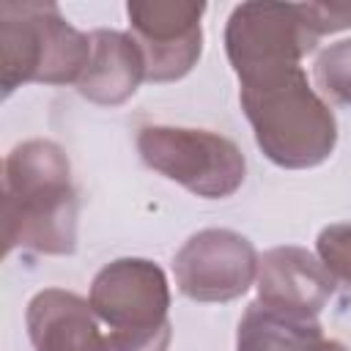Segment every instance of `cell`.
Masks as SVG:
<instances>
[{"label": "cell", "mask_w": 351, "mask_h": 351, "mask_svg": "<svg viewBox=\"0 0 351 351\" xmlns=\"http://www.w3.org/2000/svg\"><path fill=\"white\" fill-rule=\"evenodd\" d=\"M302 14L315 38L351 27V3H302Z\"/></svg>", "instance_id": "15"}, {"label": "cell", "mask_w": 351, "mask_h": 351, "mask_svg": "<svg viewBox=\"0 0 351 351\" xmlns=\"http://www.w3.org/2000/svg\"><path fill=\"white\" fill-rule=\"evenodd\" d=\"M318 258L337 282L351 288V222H335L318 233Z\"/></svg>", "instance_id": "14"}, {"label": "cell", "mask_w": 351, "mask_h": 351, "mask_svg": "<svg viewBox=\"0 0 351 351\" xmlns=\"http://www.w3.org/2000/svg\"><path fill=\"white\" fill-rule=\"evenodd\" d=\"M337 280L318 255L304 247H274L258 263V302L315 315L326 307Z\"/></svg>", "instance_id": "9"}, {"label": "cell", "mask_w": 351, "mask_h": 351, "mask_svg": "<svg viewBox=\"0 0 351 351\" xmlns=\"http://www.w3.org/2000/svg\"><path fill=\"white\" fill-rule=\"evenodd\" d=\"M313 77L332 101L351 104V38L321 49L313 63Z\"/></svg>", "instance_id": "13"}, {"label": "cell", "mask_w": 351, "mask_h": 351, "mask_svg": "<svg viewBox=\"0 0 351 351\" xmlns=\"http://www.w3.org/2000/svg\"><path fill=\"white\" fill-rule=\"evenodd\" d=\"M307 351H348L343 343H337V340H326V337H321L318 343H313Z\"/></svg>", "instance_id": "16"}, {"label": "cell", "mask_w": 351, "mask_h": 351, "mask_svg": "<svg viewBox=\"0 0 351 351\" xmlns=\"http://www.w3.org/2000/svg\"><path fill=\"white\" fill-rule=\"evenodd\" d=\"M126 14L132 36L145 55L148 82H176L195 69L203 52V3L132 0Z\"/></svg>", "instance_id": "8"}, {"label": "cell", "mask_w": 351, "mask_h": 351, "mask_svg": "<svg viewBox=\"0 0 351 351\" xmlns=\"http://www.w3.org/2000/svg\"><path fill=\"white\" fill-rule=\"evenodd\" d=\"M239 101L258 148L277 167L307 170L326 162L337 145V121L310 88L299 60L239 74Z\"/></svg>", "instance_id": "1"}, {"label": "cell", "mask_w": 351, "mask_h": 351, "mask_svg": "<svg viewBox=\"0 0 351 351\" xmlns=\"http://www.w3.org/2000/svg\"><path fill=\"white\" fill-rule=\"evenodd\" d=\"M145 77V55L132 33L107 27L90 33V60L77 82L80 96L93 104L115 107L132 99Z\"/></svg>", "instance_id": "11"}, {"label": "cell", "mask_w": 351, "mask_h": 351, "mask_svg": "<svg viewBox=\"0 0 351 351\" xmlns=\"http://www.w3.org/2000/svg\"><path fill=\"white\" fill-rule=\"evenodd\" d=\"M90 310L110 326L107 351H167L170 285L148 258H118L101 266L90 282Z\"/></svg>", "instance_id": "4"}, {"label": "cell", "mask_w": 351, "mask_h": 351, "mask_svg": "<svg viewBox=\"0 0 351 351\" xmlns=\"http://www.w3.org/2000/svg\"><path fill=\"white\" fill-rule=\"evenodd\" d=\"M3 181L5 255L16 247L71 255L77 250V192L66 151L52 140H25L5 156Z\"/></svg>", "instance_id": "2"}, {"label": "cell", "mask_w": 351, "mask_h": 351, "mask_svg": "<svg viewBox=\"0 0 351 351\" xmlns=\"http://www.w3.org/2000/svg\"><path fill=\"white\" fill-rule=\"evenodd\" d=\"M315 44L318 38L307 27L302 3H241L230 11L225 27V52L236 77L282 60L302 63Z\"/></svg>", "instance_id": "6"}, {"label": "cell", "mask_w": 351, "mask_h": 351, "mask_svg": "<svg viewBox=\"0 0 351 351\" xmlns=\"http://www.w3.org/2000/svg\"><path fill=\"white\" fill-rule=\"evenodd\" d=\"M321 337L315 315L252 302L239 321L236 351H307Z\"/></svg>", "instance_id": "12"}, {"label": "cell", "mask_w": 351, "mask_h": 351, "mask_svg": "<svg viewBox=\"0 0 351 351\" xmlns=\"http://www.w3.org/2000/svg\"><path fill=\"white\" fill-rule=\"evenodd\" d=\"M90 60V33L77 30L55 3L0 5V85H77Z\"/></svg>", "instance_id": "3"}, {"label": "cell", "mask_w": 351, "mask_h": 351, "mask_svg": "<svg viewBox=\"0 0 351 351\" xmlns=\"http://www.w3.org/2000/svg\"><path fill=\"white\" fill-rule=\"evenodd\" d=\"M137 151L151 170L206 200L230 197L247 176V162L239 145L208 129L165 123L143 126L137 132Z\"/></svg>", "instance_id": "5"}, {"label": "cell", "mask_w": 351, "mask_h": 351, "mask_svg": "<svg viewBox=\"0 0 351 351\" xmlns=\"http://www.w3.org/2000/svg\"><path fill=\"white\" fill-rule=\"evenodd\" d=\"M25 326L36 351H107L90 302L63 288L38 291L27 302Z\"/></svg>", "instance_id": "10"}, {"label": "cell", "mask_w": 351, "mask_h": 351, "mask_svg": "<svg viewBox=\"0 0 351 351\" xmlns=\"http://www.w3.org/2000/svg\"><path fill=\"white\" fill-rule=\"evenodd\" d=\"M252 241L228 228L192 233L173 258L176 285L192 302H230L247 293L258 277Z\"/></svg>", "instance_id": "7"}]
</instances>
